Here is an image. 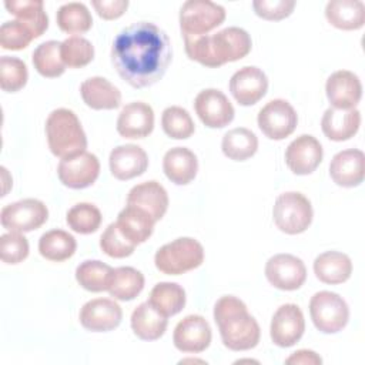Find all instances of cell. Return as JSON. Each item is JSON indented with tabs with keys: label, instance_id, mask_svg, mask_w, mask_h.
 Returning a JSON list of instances; mask_svg holds the SVG:
<instances>
[{
	"label": "cell",
	"instance_id": "6da1fadb",
	"mask_svg": "<svg viewBox=\"0 0 365 365\" xmlns=\"http://www.w3.org/2000/svg\"><path fill=\"white\" fill-rule=\"evenodd\" d=\"M173 60L167 33L150 21H138L123 29L111 47V63L118 76L135 88L155 84Z\"/></svg>",
	"mask_w": 365,
	"mask_h": 365
},
{
	"label": "cell",
	"instance_id": "7a4b0ae2",
	"mask_svg": "<svg viewBox=\"0 0 365 365\" xmlns=\"http://www.w3.org/2000/svg\"><path fill=\"white\" fill-rule=\"evenodd\" d=\"M182 37L188 58L210 68L241 60L252 47L251 36L241 27H227L215 34Z\"/></svg>",
	"mask_w": 365,
	"mask_h": 365
},
{
	"label": "cell",
	"instance_id": "3957f363",
	"mask_svg": "<svg viewBox=\"0 0 365 365\" xmlns=\"http://www.w3.org/2000/svg\"><path fill=\"white\" fill-rule=\"evenodd\" d=\"M214 321L225 348L248 351L258 345L259 325L240 298L234 295L221 297L214 305Z\"/></svg>",
	"mask_w": 365,
	"mask_h": 365
},
{
	"label": "cell",
	"instance_id": "277c9868",
	"mask_svg": "<svg viewBox=\"0 0 365 365\" xmlns=\"http://www.w3.org/2000/svg\"><path fill=\"white\" fill-rule=\"evenodd\" d=\"M46 137L50 151L58 158L78 155L87 148V137L74 111L53 110L46 120Z\"/></svg>",
	"mask_w": 365,
	"mask_h": 365
},
{
	"label": "cell",
	"instance_id": "5b68a950",
	"mask_svg": "<svg viewBox=\"0 0 365 365\" xmlns=\"http://www.w3.org/2000/svg\"><path fill=\"white\" fill-rule=\"evenodd\" d=\"M204 261L202 245L191 238L181 237L160 247L154 255L155 268L167 275H180L198 268Z\"/></svg>",
	"mask_w": 365,
	"mask_h": 365
},
{
	"label": "cell",
	"instance_id": "8992f818",
	"mask_svg": "<svg viewBox=\"0 0 365 365\" xmlns=\"http://www.w3.org/2000/svg\"><path fill=\"white\" fill-rule=\"evenodd\" d=\"M272 217L275 225L285 234L297 235L311 225L314 211L311 201L301 192L288 191L277 197Z\"/></svg>",
	"mask_w": 365,
	"mask_h": 365
},
{
	"label": "cell",
	"instance_id": "52a82bcc",
	"mask_svg": "<svg viewBox=\"0 0 365 365\" xmlns=\"http://www.w3.org/2000/svg\"><path fill=\"white\" fill-rule=\"evenodd\" d=\"M309 315L315 328L324 334L342 331L349 319L346 301L331 291H319L311 297Z\"/></svg>",
	"mask_w": 365,
	"mask_h": 365
},
{
	"label": "cell",
	"instance_id": "ba28073f",
	"mask_svg": "<svg viewBox=\"0 0 365 365\" xmlns=\"http://www.w3.org/2000/svg\"><path fill=\"white\" fill-rule=\"evenodd\" d=\"M225 20V9L210 0H188L180 10L182 36H205Z\"/></svg>",
	"mask_w": 365,
	"mask_h": 365
},
{
	"label": "cell",
	"instance_id": "9c48e42d",
	"mask_svg": "<svg viewBox=\"0 0 365 365\" xmlns=\"http://www.w3.org/2000/svg\"><path fill=\"white\" fill-rule=\"evenodd\" d=\"M48 218L46 204L36 198H24L1 208V225L14 232H30L40 228Z\"/></svg>",
	"mask_w": 365,
	"mask_h": 365
},
{
	"label": "cell",
	"instance_id": "30bf717a",
	"mask_svg": "<svg viewBox=\"0 0 365 365\" xmlns=\"http://www.w3.org/2000/svg\"><path fill=\"white\" fill-rule=\"evenodd\" d=\"M257 123L265 137L271 140H284L297 128L298 115L287 100L275 98L268 101L259 110Z\"/></svg>",
	"mask_w": 365,
	"mask_h": 365
},
{
	"label": "cell",
	"instance_id": "8fae6325",
	"mask_svg": "<svg viewBox=\"0 0 365 365\" xmlns=\"http://www.w3.org/2000/svg\"><path fill=\"white\" fill-rule=\"evenodd\" d=\"M265 277L271 285L282 291H295L307 279V268L292 254H277L265 264Z\"/></svg>",
	"mask_w": 365,
	"mask_h": 365
},
{
	"label": "cell",
	"instance_id": "7c38bea8",
	"mask_svg": "<svg viewBox=\"0 0 365 365\" xmlns=\"http://www.w3.org/2000/svg\"><path fill=\"white\" fill-rule=\"evenodd\" d=\"M304 331L305 319L298 305L284 304L272 315L269 335L277 346L289 348L295 345L302 338Z\"/></svg>",
	"mask_w": 365,
	"mask_h": 365
},
{
	"label": "cell",
	"instance_id": "4fadbf2b",
	"mask_svg": "<svg viewBox=\"0 0 365 365\" xmlns=\"http://www.w3.org/2000/svg\"><path fill=\"white\" fill-rule=\"evenodd\" d=\"M194 110L204 125L222 128L234 120V107L227 96L217 88L200 91L194 100Z\"/></svg>",
	"mask_w": 365,
	"mask_h": 365
},
{
	"label": "cell",
	"instance_id": "5bb4252c",
	"mask_svg": "<svg viewBox=\"0 0 365 365\" xmlns=\"http://www.w3.org/2000/svg\"><path fill=\"white\" fill-rule=\"evenodd\" d=\"M60 181L73 190H81L93 185L100 174V161L93 153L63 158L57 167Z\"/></svg>",
	"mask_w": 365,
	"mask_h": 365
},
{
	"label": "cell",
	"instance_id": "9a60e30c",
	"mask_svg": "<svg viewBox=\"0 0 365 365\" xmlns=\"http://www.w3.org/2000/svg\"><path fill=\"white\" fill-rule=\"evenodd\" d=\"M212 332L208 321L201 315H187L174 328L173 342L181 352L198 354L211 344Z\"/></svg>",
	"mask_w": 365,
	"mask_h": 365
},
{
	"label": "cell",
	"instance_id": "2e32d148",
	"mask_svg": "<svg viewBox=\"0 0 365 365\" xmlns=\"http://www.w3.org/2000/svg\"><path fill=\"white\" fill-rule=\"evenodd\" d=\"M78 319L87 331L108 332L120 325L123 311L114 299L96 298L81 307Z\"/></svg>",
	"mask_w": 365,
	"mask_h": 365
},
{
	"label": "cell",
	"instance_id": "e0dca14e",
	"mask_svg": "<svg viewBox=\"0 0 365 365\" xmlns=\"http://www.w3.org/2000/svg\"><path fill=\"white\" fill-rule=\"evenodd\" d=\"M324 157L321 143L309 134L297 137L285 150V163L297 175H308L317 170Z\"/></svg>",
	"mask_w": 365,
	"mask_h": 365
},
{
	"label": "cell",
	"instance_id": "ac0fdd59",
	"mask_svg": "<svg viewBox=\"0 0 365 365\" xmlns=\"http://www.w3.org/2000/svg\"><path fill=\"white\" fill-rule=\"evenodd\" d=\"M267 74L255 66H245L240 68L230 80V91L241 106L257 104L267 94Z\"/></svg>",
	"mask_w": 365,
	"mask_h": 365
},
{
	"label": "cell",
	"instance_id": "d6986e66",
	"mask_svg": "<svg viewBox=\"0 0 365 365\" xmlns=\"http://www.w3.org/2000/svg\"><path fill=\"white\" fill-rule=\"evenodd\" d=\"M325 93L332 108L351 110L355 108L362 97V84L355 73L338 70L328 77Z\"/></svg>",
	"mask_w": 365,
	"mask_h": 365
},
{
	"label": "cell",
	"instance_id": "ffe728a7",
	"mask_svg": "<svg viewBox=\"0 0 365 365\" xmlns=\"http://www.w3.org/2000/svg\"><path fill=\"white\" fill-rule=\"evenodd\" d=\"M153 128L154 111L143 101L125 104L117 118V131L124 138H144L153 133Z\"/></svg>",
	"mask_w": 365,
	"mask_h": 365
},
{
	"label": "cell",
	"instance_id": "44dd1931",
	"mask_svg": "<svg viewBox=\"0 0 365 365\" xmlns=\"http://www.w3.org/2000/svg\"><path fill=\"white\" fill-rule=\"evenodd\" d=\"M108 164L114 178L127 181L145 173L148 167V157L140 145L125 144L113 148Z\"/></svg>",
	"mask_w": 365,
	"mask_h": 365
},
{
	"label": "cell",
	"instance_id": "7402d4cb",
	"mask_svg": "<svg viewBox=\"0 0 365 365\" xmlns=\"http://www.w3.org/2000/svg\"><path fill=\"white\" fill-rule=\"evenodd\" d=\"M364 160L361 150L348 148L336 153L329 164V175L332 181L345 188L356 187L364 181Z\"/></svg>",
	"mask_w": 365,
	"mask_h": 365
},
{
	"label": "cell",
	"instance_id": "603a6c76",
	"mask_svg": "<svg viewBox=\"0 0 365 365\" xmlns=\"http://www.w3.org/2000/svg\"><path fill=\"white\" fill-rule=\"evenodd\" d=\"M127 204L143 208L157 222L167 212L168 194L160 182L151 180V181H145L134 185L128 191Z\"/></svg>",
	"mask_w": 365,
	"mask_h": 365
},
{
	"label": "cell",
	"instance_id": "cb8c5ba5",
	"mask_svg": "<svg viewBox=\"0 0 365 365\" xmlns=\"http://www.w3.org/2000/svg\"><path fill=\"white\" fill-rule=\"evenodd\" d=\"M163 170L171 182L177 185H187L197 175V155L187 147H174L164 154Z\"/></svg>",
	"mask_w": 365,
	"mask_h": 365
},
{
	"label": "cell",
	"instance_id": "d4e9b609",
	"mask_svg": "<svg viewBox=\"0 0 365 365\" xmlns=\"http://www.w3.org/2000/svg\"><path fill=\"white\" fill-rule=\"evenodd\" d=\"M86 106L93 110H114L121 104V91L104 77H90L80 86Z\"/></svg>",
	"mask_w": 365,
	"mask_h": 365
},
{
	"label": "cell",
	"instance_id": "484cf974",
	"mask_svg": "<svg viewBox=\"0 0 365 365\" xmlns=\"http://www.w3.org/2000/svg\"><path fill=\"white\" fill-rule=\"evenodd\" d=\"M361 125V113L356 108L338 110L329 107L325 110L321 128L327 138L332 141H345L354 137Z\"/></svg>",
	"mask_w": 365,
	"mask_h": 365
},
{
	"label": "cell",
	"instance_id": "4316f807",
	"mask_svg": "<svg viewBox=\"0 0 365 365\" xmlns=\"http://www.w3.org/2000/svg\"><path fill=\"white\" fill-rule=\"evenodd\" d=\"M168 319L150 301L141 302L131 314V329L143 341H155L167 329Z\"/></svg>",
	"mask_w": 365,
	"mask_h": 365
},
{
	"label": "cell",
	"instance_id": "83f0119b",
	"mask_svg": "<svg viewBox=\"0 0 365 365\" xmlns=\"http://www.w3.org/2000/svg\"><path fill=\"white\" fill-rule=\"evenodd\" d=\"M315 277L324 284H342L352 274L351 258L339 251H327L319 254L314 261Z\"/></svg>",
	"mask_w": 365,
	"mask_h": 365
},
{
	"label": "cell",
	"instance_id": "f1b7e54d",
	"mask_svg": "<svg viewBox=\"0 0 365 365\" xmlns=\"http://www.w3.org/2000/svg\"><path fill=\"white\" fill-rule=\"evenodd\" d=\"M115 222L121 232L135 245L145 242L151 237L155 224L147 211L128 204L120 211Z\"/></svg>",
	"mask_w": 365,
	"mask_h": 365
},
{
	"label": "cell",
	"instance_id": "f546056e",
	"mask_svg": "<svg viewBox=\"0 0 365 365\" xmlns=\"http://www.w3.org/2000/svg\"><path fill=\"white\" fill-rule=\"evenodd\" d=\"M325 17L339 30H358L365 23V4L361 0H332L327 3Z\"/></svg>",
	"mask_w": 365,
	"mask_h": 365
},
{
	"label": "cell",
	"instance_id": "4dcf8cb0",
	"mask_svg": "<svg viewBox=\"0 0 365 365\" xmlns=\"http://www.w3.org/2000/svg\"><path fill=\"white\" fill-rule=\"evenodd\" d=\"M4 6L9 13L16 16L17 20L31 31L34 38L40 37L47 30L48 17L41 0H6Z\"/></svg>",
	"mask_w": 365,
	"mask_h": 365
},
{
	"label": "cell",
	"instance_id": "1f68e13d",
	"mask_svg": "<svg viewBox=\"0 0 365 365\" xmlns=\"http://www.w3.org/2000/svg\"><path fill=\"white\" fill-rule=\"evenodd\" d=\"M221 150L230 160L245 161L257 153L258 138L251 130L245 127H237L224 134Z\"/></svg>",
	"mask_w": 365,
	"mask_h": 365
},
{
	"label": "cell",
	"instance_id": "d6a6232c",
	"mask_svg": "<svg viewBox=\"0 0 365 365\" xmlns=\"http://www.w3.org/2000/svg\"><path fill=\"white\" fill-rule=\"evenodd\" d=\"M77 248L76 238L64 230H50L38 240V252L43 258L61 262L74 255Z\"/></svg>",
	"mask_w": 365,
	"mask_h": 365
},
{
	"label": "cell",
	"instance_id": "836d02e7",
	"mask_svg": "<svg viewBox=\"0 0 365 365\" xmlns=\"http://www.w3.org/2000/svg\"><path fill=\"white\" fill-rule=\"evenodd\" d=\"M31 58L36 71L47 78L60 77L67 67L61 58V43L57 40H48L38 44L34 48Z\"/></svg>",
	"mask_w": 365,
	"mask_h": 365
},
{
	"label": "cell",
	"instance_id": "e575fe53",
	"mask_svg": "<svg viewBox=\"0 0 365 365\" xmlns=\"http://www.w3.org/2000/svg\"><path fill=\"white\" fill-rule=\"evenodd\" d=\"M144 288V275L133 267H118L114 268L111 282L108 287V294L114 299L131 301Z\"/></svg>",
	"mask_w": 365,
	"mask_h": 365
},
{
	"label": "cell",
	"instance_id": "d590c367",
	"mask_svg": "<svg viewBox=\"0 0 365 365\" xmlns=\"http://www.w3.org/2000/svg\"><path fill=\"white\" fill-rule=\"evenodd\" d=\"M148 301L167 318L178 314L185 307V291L177 282H158L150 292Z\"/></svg>",
	"mask_w": 365,
	"mask_h": 365
},
{
	"label": "cell",
	"instance_id": "8d00e7d4",
	"mask_svg": "<svg viewBox=\"0 0 365 365\" xmlns=\"http://www.w3.org/2000/svg\"><path fill=\"white\" fill-rule=\"evenodd\" d=\"M114 268L98 259H87L76 268L77 282L90 292L107 291Z\"/></svg>",
	"mask_w": 365,
	"mask_h": 365
},
{
	"label": "cell",
	"instance_id": "74e56055",
	"mask_svg": "<svg viewBox=\"0 0 365 365\" xmlns=\"http://www.w3.org/2000/svg\"><path fill=\"white\" fill-rule=\"evenodd\" d=\"M57 26L68 34H83L93 26V17L86 4L71 1L63 4L56 14Z\"/></svg>",
	"mask_w": 365,
	"mask_h": 365
},
{
	"label": "cell",
	"instance_id": "f35d334b",
	"mask_svg": "<svg viewBox=\"0 0 365 365\" xmlns=\"http://www.w3.org/2000/svg\"><path fill=\"white\" fill-rule=\"evenodd\" d=\"M66 221L74 232L86 235L96 232L100 228L103 215L94 204L78 202L67 211Z\"/></svg>",
	"mask_w": 365,
	"mask_h": 365
},
{
	"label": "cell",
	"instance_id": "ab89813d",
	"mask_svg": "<svg viewBox=\"0 0 365 365\" xmlns=\"http://www.w3.org/2000/svg\"><path fill=\"white\" fill-rule=\"evenodd\" d=\"M161 127L164 133L174 140H185L192 135L195 125L190 113L178 106L167 107L161 115Z\"/></svg>",
	"mask_w": 365,
	"mask_h": 365
},
{
	"label": "cell",
	"instance_id": "60d3db41",
	"mask_svg": "<svg viewBox=\"0 0 365 365\" xmlns=\"http://www.w3.org/2000/svg\"><path fill=\"white\" fill-rule=\"evenodd\" d=\"M61 58L71 68H81L93 61L94 47L81 36H71L61 41Z\"/></svg>",
	"mask_w": 365,
	"mask_h": 365
},
{
	"label": "cell",
	"instance_id": "b9f144b4",
	"mask_svg": "<svg viewBox=\"0 0 365 365\" xmlns=\"http://www.w3.org/2000/svg\"><path fill=\"white\" fill-rule=\"evenodd\" d=\"M29 78L27 66L17 57L3 56L0 58V87L3 91L16 93L21 90Z\"/></svg>",
	"mask_w": 365,
	"mask_h": 365
},
{
	"label": "cell",
	"instance_id": "7bdbcfd3",
	"mask_svg": "<svg viewBox=\"0 0 365 365\" xmlns=\"http://www.w3.org/2000/svg\"><path fill=\"white\" fill-rule=\"evenodd\" d=\"M135 247L137 245L121 232L117 222H111L100 238V248L111 258H125L134 252Z\"/></svg>",
	"mask_w": 365,
	"mask_h": 365
},
{
	"label": "cell",
	"instance_id": "ee69618b",
	"mask_svg": "<svg viewBox=\"0 0 365 365\" xmlns=\"http://www.w3.org/2000/svg\"><path fill=\"white\" fill-rule=\"evenodd\" d=\"M33 38L31 31L19 20L4 21L0 27V46L4 50H23Z\"/></svg>",
	"mask_w": 365,
	"mask_h": 365
},
{
	"label": "cell",
	"instance_id": "f6af8a7d",
	"mask_svg": "<svg viewBox=\"0 0 365 365\" xmlns=\"http://www.w3.org/2000/svg\"><path fill=\"white\" fill-rule=\"evenodd\" d=\"M29 255V241L21 232L10 231L0 237V258L6 264H19Z\"/></svg>",
	"mask_w": 365,
	"mask_h": 365
},
{
	"label": "cell",
	"instance_id": "bcb514c9",
	"mask_svg": "<svg viewBox=\"0 0 365 365\" xmlns=\"http://www.w3.org/2000/svg\"><path fill=\"white\" fill-rule=\"evenodd\" d=\"M252 7L257 16L264 20H282L288 17L295 7L294 0H255L252 1Z\"/></svg>",
	"mask_w": 365,
	"mask_h": 365
},
{
	"label": "cell",
	"instance_id": "7dc6e473",
	"mask_svg": "<svg viewBox=\"0 0 365 365\" xmlns=\"http://www.w3.org/2000/svg\"><path fill=\"white\" fill-rule=\"evenodd\" d=\"M93 7L104 20H114L123 16L128 7L127 0H93Z\"/></svg>",
	"mask_w": 365,
	"mask_h": 365
},
{
	"label": "cell",
	"instance_id": "c3c4849f",
	"mask_svg": "<svg viewBox=\"0 0 365 365\" xmlns=\"http://www.w3.org/2000/svg\"><path fill=\"white\" fill-rule=\"evenodd\" d=\"M285 364L319 365V364H322V359L317 352H314L311 349H299V351H295L289 358H287Z\"/></svg>",
	"mask_w": 365,
	"mask_h": 365
}]
</instances>
